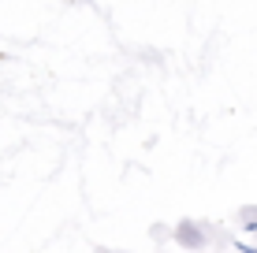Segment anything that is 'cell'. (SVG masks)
Returning <instances> with one entry per match:
<instances>
[{
  "label": "cell",
  "instance_id": "1",
  "mask_svg": "<svg viewBox=\"0 0 257 253\" xmlns=\"http://www.w3.org/2000/svg\"><path fill=\"white\" fill-rule=\"evenodd\" d=\"M175 242L187 246V249H198V246H205V231H201L194 220H179V227H175Z\"/></svg>",
  "mask_w": 257,
  "mask_h": 253
}]
</instances>
